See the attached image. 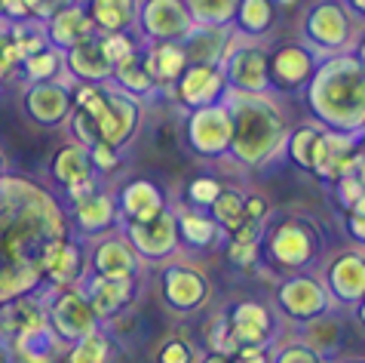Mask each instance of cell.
I'll list each match as a JSON object with an SVG mask.
<instances>
[{
    "instance_id": "cell-1",
    "label": "cell",
    "mask_w": 365,
    "mask_h": 363,
    "mask_svg": "<svg viewBox=\"0 0 365 363\" xmlns=\"http://www.w3.org/2000/svg\"><path fill=\"white\" fill-rule=\"evenodd\" d=\"M65 237V209L49 191L19 176H0V308L46 289L43 262Z\"/></svg>"
},
{
    "instance_id": "cell-2",
    "label": "cell",
    "mask_w": 365,
    "mask_h": 363,
    "mask_svg": "<svg viewBox=\"0 0 365 363\" xmlns=\"http://www.w3.org/2000/svg\"><path fill=\"white\" fill-rule=\"evenodd\" d=\"M307 105L317 126L334 133L365 129V68L356 53L322 56L307 84Z\"/></svg>"
},
{
    "instance_id": "cell-3",
    "label": "cell",
    "mask_w": 365,
    "mask_h": 363,
    "mask_svg": "<svg viewBox=\"0 0 365 363\" xmlns=\"http://www.w3.org/2000/svg\"><path fill=\"white\" fill-rule=\"evenodd\" d=\"M225 105L230 111V151L233 164L242 169L267 166L273 157L286 148L289 124L282 108L264 96H246V93H227Z\"/></svg>"
},
{
    "instance_id": "cell-4",
    "label": "cell",
    "mask_w": 365,
    "mask_h": 363,
    "mask_svg": "<svg viewBox=\"0 0 365 363\" xmlns=\"http://www.w3.org/2000/svg\"><path fill=\"white\" fill-rule=\"evenodd\" d=\"M267 249V259L286 274H298L307 271L322 253V234L310 219L304 216H286L261 237Z\"/></svg>"
},
{
    "instance_id": "cell-5",
    "label": "cell",
    "mask_w": 365,
    "mask_h": 363,
    "mask_svg": "<svg viewBox=\"0 0 365 363\" xmlns=\"http://www.w3.org/2000/svg\"><path fill=\"white\" fill-rule=\"evenodd\" d=\"M218 71L227 84V93H246V96H264L270 93L267 80V49L258 40L237 37L227 44L225 56L218 62Z\"/></svg>"
},
{
    "instance_id": "cell-6",
    "label": "cell",
    "mask_w": 365,
    "mask_h": 363,
    "mask_svg": "<svg viewBox=\"0 0 365 363\" xmlns=\"http://www.w3.org/2000/svg\"><path fill=\"white\" fill-rule=\"evenodd\" d=\"M304 37L317 56L350 53V44L356 37L353 13L344 6V0H319L304 19Z\"/></svg>"
},
{
    "instance_id": "cell-7",
    "label": "cell",
    "mask_w": 365,
    "mask_h": 363,
    "mask_svg": "<svg viewBox=\"0 0 365 363\" xmlns=\"http://www.w3.org/2000/svg\"><path fill=\"white\" fill-rule=\"evenodd\" d=\"M277 308L279 314L292 320V324H307L313 317H322L326 311H334L329 289L322 277L310 274V271H298V274H286V280L277 287Z\"/></svg>"
},
{
    "instance_id": "cell-8",
    "label": "cell",
    "mask_w": 365,
    "mask_h": 363,
    "mask_svg": "<svg viewBox=\"0 0 365 363\" xmlns=\"http://www.w3.org/2000/svg\"><path fill=\"white\" fill-rule=\"evenodd\" d=\"M46 320L58 332V339L80 342L89 332H96L101 324L93 314L89 302L80 287H49L46 289Z\"/></svg>"
},
{
    "instance_id": "cell-9",
    "label": "cell",
    "mask_w": 365,
    "mask_h": 363,
    "mask_svg": "<svg viewBox=\"0 0 365 363\" xmlns=\"http://www.w3.org/2000/svg\"><path fill=\"white\" fill-rule=\"evenodd\" d=\"M101 96H105V105L98 114V142L123 151L138 136V126L145 120V105L110 84H101Z\"/></svg>"
},
{
    "instance_id": "cell-10",
    "label": "cell",
    "mask_w": 365,
    "mask_h": 363,
    "mask_svg": "<svg viewBox=\"0 0 365 363\" xmlns=\"http://www.w3.org/2000/svg\"><path fill=\"white\" fill-rule=\"evenodd\" d=\"M194 19L181 0H138L135 34L141 44H181Z\"/></svg>"
},
{
    "instance_id": "cell-11",
    "label": "cell",
    "mask_w": 365,
    "mask_h": 363,
    "mask_svg": "<svg viewBox=\"0 0 365 363\" xmlns=\"http://www.w3.org/2000/svg\"><path fill=\"white\" fill-rule=\"evenodd\" d=\"M310 173L322 182H338L341 176H362V133L322 129L317 151H313Z\"/></svg>"
},
{
    "instance_id": "cell-12",
    "label": "cell",
    "mask_w": 365,
    "mask_h": 363,
    "mask_svg": "<svg viewBox=\"0 0 365 363\" xmlns=\"http://www.w3.org/2000/svg\"><path fill=\"white\" fill-rule=\"evenodd\" d=\"M185 142L194 154L206 157V160L227 157V151H230V111L225 105V99L215 105L187 111Z\"/></svg>"
},
{
    "instance_id": "cell-13",
    "label": "cell",
    "mask_w": 365,
    "mask_h": 363,
    "mask_svg": "<svg viewBox=\"0 0 365 363\" xmlns=\"http://www.w3.org/2000/svg\"><path fill=\"white\" fill-rule=\"evenodd\" d=\"M117 228L129 240V247L135 249V256L141 262H169L181 249L178 225L172 209H163L150 222H117Z\"/></svg>"
},
{
    "instance_id": "cell-14",
    "label": "cell",
    "mask_w": 365,
    "mask_h": 363,
    "mask_svg": "<svg viewBox=\"0 0 365 363\" xmlns=\"http://www.w3.org/2000/svg\"><path fill=\"white\" fill-rule=\"evenodd\" d=\"M225 317L230 324V332L240 342V348L270 351L279 342L282 320H279V314L270 305H264V302H258V299L237 302V305H233Z\"/></svg>"
},
{
    "instance_id": "cell-15",
    "label": "cell",
    "mask_w": 365,
    "mask_h": 363,
    "mask_svg": "<svg viewBox=\"0 0 365 363\" xmlns=\"http://www.w3.org/2000/svg\"><path fill=\"white\" fill-rule=\"evenodd\" d=\"M160 287H163V302L178 314H194V311L206 308L212 299L206 271H200L190 262H169L160 277Z\"/></svg>"
},
{
    "instance_id": "cell-16",
    "label": "cell",
    "mask_w": 365,
    "mask_h": 363,
    "mask_svg": "<svg viewBox=\"0 0 365 363\" xmlns=\"http://www.w3.org/2000/svg\"><path fill=\"white\" fill-rule=\"evenodd\" d=\"M141 262L135 249L129 247V240L120 231H108L101 237H93V244L86 247V268L89 274L98 277H117V280H138L141 277Z\"/></svg>"
},
{
    "instance_id": "cell-17",
    "label": "cell",
    "mask_w": 365,
    "mask_h": 363,
    "mask_svg": "<svg viewBox=\"0 0 365 363\" xmlns=\"http://www.w3.org/2000/svg\"><path fill=\"white\" fill-rule=\"evenodd\" d=\"M319 59L307 44H286L279 49L267 53V80L270 93H295L307 86L313 71H317Z\"/></svg>"
},
{
    "instance_id": "cell-18",
    "label": "cell",
    "mask_w": 365,
    "mask_h": 363,
    "mask_svg": "<svg viewBox=\"0 0 365 363\" xmlns=\"http://www.w3.org/2000/svg\"><path fill=\"white\" fill-rule=\"evenodd\" d=\"M322 284L329 289L331 305H362L365 296V256L362 249H344V253L334 256L326 265V274H322Z\"/></svg>"
},
{
    "instance_id": "cell-19",
    "label": "cell",
    "mask_w": 365,
    "mask_h": 363,
    "mask_svg": "<svg viewBox=\"0 0 365 363\" xmlns=\"http://www.w3.org/2000/svg\"><path fill=\"white\" fill-rule=\"evenodd\" d=\"M80 289H83L89 308H93V314L98 317L101 327L110 324V320H117L138 299V280H117V277L86 274L83 280H80Z\"/></svg>"
},
{
    "instance_id": "cell-20",
    "label": "cell",
    "mask_w": 365,
    "mask_h": 363,
    "mask_svg": "<svg viewBox=\"0 0 365 363\" xmlns=\"http://www.w3.org/2000/svg\"><path fill=\"white\" fill-rule=\"evenodd\" d=\"M175 96V102L187 111H197V108H206V105H215L227 96V84L221 77L218 65H187L181 77L172 84L169 89Z\"/></svg>"
},
{
    "instance_id": "cell-21",
    "label": "cell",
    "mask_w": 365,
    "mask_h": 363,
    "mask_svg": "<svg viewBox=\"0 0 365 363\" xmlns=\"http://www.w3.org/2000/svg\"><path fill=\"white\" fill-rule=\"evenodd\" d=\"M25 114L34 120L37 126H62L68 124V114L74 102H71V86L62 80H49V84H28L25 89Z\"/></svg>"
},
{
    "instance_id": "cell-22",
    "label": "cell",
    "mask_w": 365,
    "mask_h": 363,
    "mask_svg": "<svg viewBox=\"0 0 365 363\" xmlns=\"http://www.w3.org/2000/svg\"><path fill=\"white\" fill-rule=\"evenodd\" d=\"M89 274L86 268V247L77 237H65L49 249L43 262V287H80V280Z\"/></svg>"
},
{
    "instance_id": "cell-23",
    "label": "cell",
    "mask_w": 365,
    "mask_h": 363,
    "mask_svg": "<svg viewBox=\"0 0 365 363\" xmlns=\"http://www.w3.org/2000/svg\"><path fill=\"white\" fill-rule=\"evenodd\" d=\"M68 216L74 219V225L83 237H101V234H108V231H114L120 222L117 200L105 188L93 191V194L77 200V204H68Z\"/></svg>"
},
{
    "instance_id": "cell-24",
    "label": "cell",
    "mask_w": 365,
    "mask_h": 363,
    "mask_svg": "<svg viewBox=\"0 0 365 363\" xmlns=\"http://www.w3.org/2000/svg\"><path fill=\"white\" fill-rule=\"evenodd\" d=\"M114 200H117L120 222H150V219H157L160 213H163V209H169L166 194L150 179L126 182V185L114 194Z\"/></svg>"
},
{
    "instance_id": "cell-25",
    "label": "cell",
    "mask_w": 365,
    "mask_h": 363,
    "mask_svg": "<svg viewBox=\"0 0 365 363\" xmlns=\"http://www.w3.org/2000/svg\"><path fill=\"white\" fill-rule=\"evenodd\" d=\"M6 348L16 363H62L68 342L58 339V332L49 324H40L34 329L22 332V336H16Z\"/></svg>"
},
{
    "instance_id": "cell-26",
    "label": "cell",
    "mask_w": 365,
    "mask_h": 363,
    "mask_svg": "<svg viewBox=\"0 0 365 363\" xmlns=\"http://www.w3.org/2000/svg\"><path fill=\"white\" fill-rule=\"evenodd\" d=\"M40 25H43V34L49 40V46L62 49V53L71 46H77V44H83V40H89V37H96V25H93V19L86 16L83 4L68 6V9H62V13H56L53 19L40 22Z\"/></svg>"
},
{
    "instance_id": "cell-27",
    "label": "cell",
    "mask_w": 365,
    "mask_h": 363,
    "mask_svg": "<svg viewBox=\"0 0 365 363\" xmlns=\"http://www.w3.org/2000/svg\"><path fill=\"white\" fill-rule=\"evenodd\" d=\"M65 71L77 80V84H110V74H114V68L105 62V56H101V46H98V34L83 40V44L65 49Z\"/></svg>"
},
{
    "instance_id": "cell-28",
    "label": "cell",
    "mask_w": 365,
    "mask_h": 363,
    "mask_svg": "<svg viewBox=\"0 0 365 363\" xmlns=\"http://www.w3.org/2000/svg\"><path fill=\"white\" fill-rule=\"evenodd\" d=\"M230 40H233V28L230 25L227 28L194 25L178 46H181V53H185V59H187V65H218Z\"/></svg>"
},
{
    "instance_id": "cell-29",
    "label": "cell",
    "mask_w": 365,
    "mask_h": 363,
    "mask_svg": "<svg viewBox=\"0 0 365 363\" xmlns=\"http://www.w3.org/2000/svg\"><path fill=\"white\" fill-rule=\"evenodd\" d=\"M138 59L160 89H172V84L187 68V59L178 44H141Z\"/></svg>"
},
{
    "instance_id": "cell-30",
    "label": "cell",
    "mask_w": 365,
    "mask_h": 363,
    "mask_svg": "<svg viewBox=\"0 0 365 363\" xmlns=\"http://www.w3.org/2000/svg\"><path fill=\"white\" fill-rule=\"evenodd\" d=\"M86 16L93 19L96 34H129L135 31L138 0H83Z\"/></svg>"
},
{
    "instance_id": "cell-31",
    "label": "cell",
    "mask_w": 365,
    "mask_h": 363,
    "mask_svg": "<svg viewBox=\"0 0 365 363\" xmlns=\"http://www.w3.org/2000/svg\"><path fill=\"white\" fill-rule=\"evenodd\" d=\"M298 342L307 345L317 357L334 360V354H338V348L344 342V329H341L338 314H334V311H326L322 317H313V320H307V324H301Z\"/></svg>"
},
{
    "instance_id": "cell-32",
    "label": "cell",
    "mask_w": 365,
    "mask_h": 363,
    "mask_svg": "<svg viewBox=\"0 0 365 363\" xmlns=\"http://www.w3.org/2000/svg\"><path fill=\"white\" fill-rule=\"evenodd\" d=\"M175 213V225H178V240L190 249H212L221 240V228L215 225L206 209H172Z\"/></svg>"
},
{
    "instance_id": "cell-33",
    "label": "cell",
    "mask_w": 365,
    "mask_h": 363,
    "mask_svg": "<svg viewBox=\"0 0 365 363\" xmlns=\"http://www.w3.org/2000/svg\"><path fill=\"white\" fill-rule=\"evenodd\" d=\"M277 25V4L273 0H240L237 13H233V34L246 40H261L270 34V28Z\"/></svg>"
},
{
    "instance_id": "cell-34",
    "label": "cell",
    "mask_w": 365,
    "mask_h": 363,
    "mask_svg": "<svg viewBox=\"0 0 365 363\" xmlns=\"http://www.w3.org/2000/svg\"><path fill=\"white\" fill-rule=\"evenodd\" d=\"M49 173L53 179L65 188L77 185V182H86V179H96L98 173L93 169V160H89V151L83 145L71 142V145H62L53 154V164H49Z\"/></svg>"
},
{
    "instance_id": "cell-35",
    "label": "cell",
    "mask_w": 365,
    "mask_h": 363,
    "mask_svg": "<svg viewBox=\"0 0 365 363\" xmlns=\"http://www.w3.org/2000/svg\"><path fill=\"white\" fill-rule=\"evenodd\" d=\"M227 237V262L242 271L255 268L261 259V237H264V222H252L246 219L242 225H237Z\"/></svg>"
},
{
    "instance_id": "cell-36",
    "label": "cell",
    "mask_w": 365,
    "mask_h": 363,
    "mask_svg": "<svg viewBox=\"0 0 365 363\" xmlns=\"http://www.w3.org/2000/svg\"><path fill=\"white\" fill-rule=\"evenodd\" d=\"M138 53H141V49H138ZM110 86H117V89H123V93L135 96L138 102H141V99H150V96L160 93V86L150 80V74L145 71V65H141L138 56H133L129 62L114 68V74H110Z\"/></svg>"
},
{
    "instance_id": "cell-37",
    "label": "cell",
    "mask_w": 365,
    "mask_h": 363,
    "mask_svg": "<svg viewBox=\"0 0 365 363\" xmlns=\"http://www.w3.org/2000/svg\"><path fill=\"white\" fill-rule=\"evenodd\" d=\"M65 363H110L114 360V348H110V336L105 327L89 332L80 342H71L65 351Z\"/></svg>"
},
{
    "instance_id": "cell-38",
    "label": "cell",
    "mask_w": 365,
    "mask_h": 363,
    "mask_svg": "<svg viewBox=\"0 0 365 363\" xmlns=\"http://www.w3.org/2000/svg\"><path fill=\"white\" fill-rule=\"evenodd\" d=\"M19 71L25 74L28 84H49V80L62 77L65 56H62V49L46 46V49H40V53L22 59V62H19Z\"/></svg>"
},
{
    "instance_id": "cell-39",
    "label": "cell",
    "mask_w": 365,
    "mask_h": 363,
    "mask_svg": "<svg viewBox=\"0 0 365 363\" xmlns=\"http://www.w3.org/2000/svg\"><path fill=\"white\" fill-rule=\"evenodd\" d=\"M242 200H246V194H242L240 188H225V185H221L215 204L206 209V213L215 219V225L221 228V234H230L233 228L246 222V209H242Z\"/></svg>"
},
{
    "instance_id": "cell-40",
    "label": "cell",
    "mask_w": 365,
    "mask_h": 363,
    "mask_svg": "<svg viewBox=\"0 0 365 363\" xmlns=\"http://www.w3.org/2000/svg\"><path fill=\"white\" fill-rule=\"evenodd\" d=\"M185 9L194 19V25H212V28H227L233 22L240 0H181Z\"/></svg>"
},
{
    "instance_id": "cell-41",
    "label": "cell",
    "mask_w": 365,
    "mask_h": 363,
    "mask_svg": "<svg viewBox=\"0 0 365 363\" xmlns=\"http://www.w3.org/2000/svg\"><path fill=\"white\" fill-rule=\"evenodd\" d=\"M319 133H322V126H317V124H304V126L295 129V133H289V139H286L289 160H292L295 166H301L304 173H310V166H313V151H317Z\"/></svg>"
},
{
    "instance_id": "cell-42",
    "label": "cell",
    "mask_w": 365,
    "mask_h": 363,
    "mask_svg": "<svg viewBox=\"0 0 365 363\" xmlns=\"http://www.w3.org/2000/svg\"><path fill=\"white\" fill-rule=\"evenodd\" d=\"M98 46H101V56H105V62L110 68L129 62L133 56H138L141 49V40L135 31L129 34H98Z\"/></svg>"
},
{
    "instance_id": "cell-43",
    "label": "cell",
    "mask_w": 365,
    "mask_h": 363,
    "mask_svg": "<svg viewBox=\"0 0 365 363\" xmlns=\"http://www.w3.org/2000/svg\"><path fill=\"white\" fill-rule=\"evenodd\" d=\"M6 28H9V37H13V44L19 49V59H28V56H34V53H40V49L49 46V40L43 34V25L34 22V19L13 22V25H6Z\"/></svg>"
},
{
    "instance_id": "cell-44",
    "label": "cell",
    "mask_w": 365,
    "mask_h": 363,
    "mask_svg": "<svg viewBox=\"0 0 365 363\" xmlns=\"http://www.w3.org/2000/svg\"><path fill=\"white\" fill-rule=\"evenodd\" d=\"M206 339H209V351L212 354H221V357H233L240 351V342L237 336L230 332V324L225 314H218L212 320V327L206 329Z\"/></svg>"
},
{
    "instance_id": "cell-45",
    "label": "cell",
    "mask_w": 365,
    "mask_h": 363,
    "mask_svg": "<svg viewBox=\"0 0 365 363\" xmlns=\"http://www.w3.org/2000/svg\"><path fill=\"white\" fill-rule=\"evenodd\" d=\"M218 191H221V182H218V179H212V176H197V179L187 185V204L194 207V209H209L212 204H215Z\"/></svg>"
},
{
    "instance_id": "cell-46",
    "label": "cell",
    "mask_w": 365,
    "mask_h": 363,
    "mask_svg": "<svg viewBox=\"0 0 365 363\" xmlns=\"http://www.w3.org/2000/svg\"><path fill=\"white\" fill-rule=\"evenodd\" d=\"M157 363H197V351L185 336H169L157 351Z\"/></svg>"
},
{
    "instance_id": "cell-47",
    "label": "cell",
    "mask_w": 365,
    "mask_h": 363,
    "mask_svg": "<svg viewBox=\"0 0 365 363\" xmlns=\"http://www.w3.org/2000/svg\"><path fill=\"white\" fill-rule=\"evenodd\" d=\"M322 357H317L307 345L301 342H286V345H273L270 348V363H319Z\"/></svg>"
},
{
    "instance_id": "cell-48",
    "label": "cell",
    "mask_w": 365,
    "mask_h": 363,
    "mask_svg": "<svg viewBox=\"0 0 365 363\" xmlns=\"http://www.w3.org/2000/svg\"><path fill=\"white\" fill-rule=\"evenodd\" d=\"M338 188V200L344 209H356L365 207V185H362V176H341L334 182Z\"/></svg>"
},
{
    "instance_id": "cell-49",
    "label": "cell",
    "mask_w": 365,
    "mask_h": 363,
    "mask_svg": "<svg viewBox=\"0 0 365 363\" xmlns=\"http://www.w3.org/2000/svg\"><path fill=\"white\" fill-rule=\"evenodd\" d=\"M19 49L13 44V37H9V28L0 25V84H6L9 77L19 71Z\"/></svg>"
},
{
    "instance_id": "cell-50",
    "label": "cell",
    "mask_w": 365,
    "mask_h": 363,
    "mask_svg": "<svg viewBox=\"0 0 365 363\" xmlns=\"http://www.w3.org/2000/svg\"><path fill=\"white\" fill-rule=\"evenodd\" d=\"M89 160H93V169L101 176V173H114V169H120V164H123V157H120L117 148H110L105 142H96L89 145Z\"/></svg>"
},
{
    "instance_id": "cell-51",
    "label": "cell",
    "mask_w": 365,
    "mask_h": 363,
    "mask_svg": "<svg viewBox=\"0 0 365 363\" xmlns=\"http://www.w3.org/2000/svg\"><path fill=\"white\" fill-rule=\"evenodd\" d=\"M77 4H83V0H25L28 16H31L34 22H46V19H53L56 13H62L68 6H77Z\"/></svg>"
},
{
    "instance_id": "cell-52",
    "label": "cell",
    "mask_w": 365,
    "mask_h": 363,
    "mask_svg": "<svg viewBox=\"0 0 365 363\" xmlns=\"http://www.w3.org/2000/svg\"><path fill=\"white\" fill-rule=\"evenodd\" d=\"M242 209H246V219H252V222H267V216H270V204L264 194H246Z\"/></svg>"
},
{
    "instance_id": "cell-53",
    "label": "cell",
    "mask_w": 365,
    "mask_h": 363,
    "mask_svg": "<svg viewBox=\"0 0 365 363\" xmlns=\"http://www.w3.org/2000/svg\"><path fill=\"white\" fill-rule=\"evenodd\" d=\"M0 13H4L6 25H13V22H25V19H31V16H28L25 0H0Z\"/></svg>"
},
{
    "instance_id": "cell-54",
    "label": "cell",
    "mask_w": 365,
    "mask_h": 363,
    "mask_svg": "<svg viewBox=\"0 0 365 363\" xmlns=\"http://www.w3.org/2000/svg\"><path fill=\"white\" fill-rule=\"evenodd\" d=\"M347 234L362 244L365 240V207H356V209H347Z\"/></svg>"
},
{
    "instance_id": "cell-55",
    "label": "cell",
    "mask_w": 365,
    "mask_h": 363,
    "mask_svg": "<svg viewBox=\"0 0 365 363\" xmlns=\"http://www.w3.org/2000/svg\"><path fill=\"white\" fill-rule=\"evenodd\" d=\"M101 185H98V176L96 179H86V182H77V185H71V188H65V204H77V200H83V197H89L93 191H98Z\"/></svg>"
},
{
    "instance_id": "cell-56",
    "label": "cell",
    "mask_w": 365,
    "mask_h": 363,
    "mask_svg": "<svg viewBox=\"0 0 365 363\" xmlns=\"http://www.w3.org/2000/svg\"><path fill=\"white\" fill-rule=\"evenodd\" d=\"M230 363H270V351H261V348H240L237 354L230 357Z\"/></svg>"
},
{
    "instance_id": "cell-57",
    "label": "cell",
    "mask_w": 365,
    "mask_h": 363,
    "mask_svg": "<svg viewBox=\"0 0 365 363\" xmlns=\"http://www.w3.org/2000/svg\"><path fill=\"white\" fill-rule=\"evenodd\" d=\"M344 6H347V9H350V13L356 16V19H362V13H365V0H347V4H344Z\"/></svg>"
},
{
    "instance_id": "cell-58",
    "label": "cell",
    "mask_w": 365,
    "mask_h": 363,
    "mask_svg": "<svg viewBox=\"0 0 365 363\" xmlns=\"http://www.w3.org/2000/svg\"><path fill=\"white\" fill-rule=\"evenodd\" d=\"M197 363H230V357H221V354H202V357H197Z\"/></svg>"
},
{
    "instance_id": "cell-59",
    "label": "cell",
    "mask_w": 365,
    "mask_h": 363,
    "mask_svg": "<svg viewBox=\"0 0 365 363\" xmlns=\"http://www.w3.org/2000/svg\"><path fill=\"white\" fill-rule=\"evenodd\" d=\"M0 363H16V360H13V354H9V348L4 345V342H0Z\"/></svg>"
},
{
    "instance_id": "cell-60",
    "label": "cell",
    "mask_w": 365,
    "mask_h": 363,
    "mask_svg": "<svg viewBox=\"0 0 365 363\" xmlns=\"http://www.w3.org/2000/svg\"><path fill=\"white\" fill-rule=\"evenodd\" d=\"M273 4H277V6H295L298 0H273Z\"/></svg>"
},
{
    "instance_id": "cell-61",
    "label": "cell",
    "mask_w": 365,
    "mask_h": 363,
    "mask_svg": "<svg viewBox=\"0 0 365 363\" xmlns=\"http://www.w3.org/2000/svg\"><path fill=\"white\" fill-rule=\"evenodd\" d=\"M0 176H6V160H4V154H0Z\"/></svg>"
},
{
    "instance_id": "cell-62",
    "label": "cell",
    "mask_w": 365,
    "mask_h": 363,
    "mask_svg": "<svg viewBox=\"0 0 365 363\" xmlns=\"http://www.w3.org/2000/svg\"><path fill=\"white\" fill-rule=\"evenodd\" d=\"M347 363H362V360H359V357H353V360H347Z\"/></svg>"
},
{
    "instance_id": "cell-63",
    "label": "cell",
    "mask_w": 365,
    "mask_h": 363,
    "mask_svg": "<svg viewBox=\"0 0 365 363\" xmlns=\"http://www.w3.org/2000/svg\"><path fill=\"white\" fill-rule=\"evenodd\" d=\"M319 363H338V360H319Z\"/></svg>"
},
{
    "instance_id": "cell-64",
    "label": "cell",
    "mask_w": 365,
    "mask_h": 363,
    "mask_svg": "<svg viewBox=\"0 0 365 363\" xmlns=\"http://www.w3.org/2000/svg\"><path fill=\"white\" fill-rule=\"evenodd\" d=\"M0 19H4V13H0Z\"/></svg>"
}]
</instances>
